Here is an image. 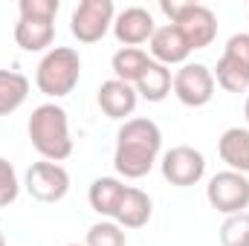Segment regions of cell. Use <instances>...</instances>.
Listing matches in <instances>:
<instances>
[{"instance_id":"6da1fadb","label":"cell","mask_w":249,"mask_h":246,"mask_svg":"<svg viewBox=\"0 0 249 246\" xmlns=\"http://www.w3.org/2000/svg\"><path fill=\"white\" fill-rule=\"evenodd\" d=\"M162 148V130L154 119H127L116 133L113 165L124 180H142L157 165Z\"/></svg>"},{"instance_id":"7a4b0ae2","label":"cell","mask_w":249,"mask_h":246,"mask_svg":"<svg viewBox=\"0 0 249 246\" xmlns=\"http://www.w3.org/2000/svg\"><path fill=\"white\" fill-rule=\"evenodd\" d=\"M29 142L47 162H61L72 154V136H70V119L67 110L55 102L38 105L29 116Z\"/></svg>"},{"instance_id":"3957f363","label":"cell","mask_w":249,"mask_h":246,"mask_svg":"<svg viewBox=\"0 0 249 246\" xmlns=\"http://www.w3.org/2000/svg\"><path fill=\"white\" fill-rule=\"evenodd\" d=\"M78 78H81V55L72 47H53L35 70V84L50 99L70 96Z\"/></svg>"},{"instance_id":"277c9868","label":"cell","mask_w":249,"mask_h":246,"mask_svg":"<svg viewBox=\"0 0 249 246\" xmlns=\"http://www.w3.org/2000/svg\"><path fill=\"white\" fill-rule=\"evenodd\" d=\"M160 9L183 32V38L188 41L191 53L212 47V41L217 38V15L209 6H203V3H168V0H162Z\"/></svg>"},{"instance_id":"5b68a950","label":"cell","mask_w":249,"mask_h":246,"mask_svg":"<svg viewBox=\"0 0 249 246\" xmlns=\"http://www.w3.org/2000/svg\"><path fill=\"white\" fill-rule=\"evenodd\" d=\"M212 72H214V81L226 93L249 90V32H238L226 41L223 55Z\"/></svg>"},{"instance_id":"8992f818","label":"cell","mask_w":249,"mask_h":246,"mask_svg":"<svg viewBox=\"0 0 249 246\" xmlns=\"http://www.w3.org/2000/svg\"><path fill=\"white\" fill-rule=\"evenodd\" d=\"M116 20V6L113 0H81L72 9L70 18V32L81 41V44H96L102 41Z\"/></svg>"},{"instance_id":"52a82bcc","label":"cell","mask_w":249,"mask_h":246,"mask_svg":"<svg viewBox=\"0 0 249 246\" xmlns=\"http://www.w3.org/2000/svg\"><path fill=\"white\" fill-rule=\"evenodd\" d=\"M206 200L220 214H241L249 209V177L238 171H220L206 185Z\"/></svg>"},{"instance_id":"ba28073f","label":"cell","mask_w":249,"mask_h":246,"mask_svg":"<svg viewBox=\"0 0 249 246\" xmlns=\"http://www.w3.org/2000/svg\"><path fill=\"white\" fill-rule=\"evenodd\" d=\"M214 72L206 67V64H183L177 72H174V96L186 105V107H203L214 99Z\"/></svg>"},{"instance_id":"9c48e42d","label":"cell","mask_w":249,"mask_h":246,"mask_svg":"<svg viewBox=\"0 0 249 246\" xmlns=\"http://www.w3.org/2000/svg\"><path fill=\"white\" fill-rule=\"evenodd\" d=\"M23 185H26L29 197H35L41 203H58L70 191V174H67V168H64L61 162L41 159V162L29 165Z\"/></svg>"},{"instance_id":"30bf717a","label":"cell","mask_w":249,"mask_h":246,"mask_svg":"<svg viewBox=\"0 0 249 246\" xmlns=\"http://www.w3.org/2000/svg\"><path fill=\"white\" fill-rule=\"evenodd\" d=\"M162 177L177 188H188V185H197L206 174V157L191 148V145H174L171 151L162 154Z\"/></svg>"},{"instance_id":"8fae6325","label":"cell","mask_w":249,"mask_h":246,"mask_svg":"<svg viewBox=\"0 0 249 246\" xmlns=\"http://www.w3.org/2000/svg\"><path fill=\"white\" fill-rule=\"evenodd\" d=\"M154 29H157L154 15L148 9H142V6H127L113 20V35L124 47H139V44L151 41Z\"/></svg>"},{"instance_id":"7c38bea8","label":"cell","mask_w":249,"mask_h":246,"mask_svg":"<svg viewBox=\"0 0 249 246\" xmlns=\"http://www.w3.org/2000/svg\"><path fill=\"white\" fill-rule=\"evenodd\" d=\"M151 55L154 61L162 64V67H171V64H186V58L191 55V47L188 41L183 38V32L174 26V23H165V26H157L151 41Z\"/></svg>"},{"instance_id":"4fadbf2b","label":"cell","mask_w":249,"mask_h":246,"mask_svg":"<svg viewBox=\"0 0 249 246\" xmlns=\"http://www.w3.org/2000/svg\"><path fill=\"white\" fill-rule=\"evenodd\" d=\"M136 102H139V93L133 84H124L119 78H110V81H102L99 87V107L105 110L107 119H124L136 110Z\"/></svg>"},{"instance_id":"5bb4252c","label":"cell","mask_w":249,"mask_h":246,"mask_svg":"<svg viewBox=\"0 0 249 246\" xmlns=\"http://www.w3.org/2000/svg\"><path fill=\"white\" fill-rule=\"evenodd\" d=\"M151 214H154V203H151V197H148L142 188L127 185L122 203H119V209H116L113 223H119L122 229H142V226L151 220Z\"/></svg>"},{"instance_id":"9a60e30c","label":"cell","mask_w":249,"mask_h":246,"mask_svg":"<svg viewBox=\"0 0 249 246\" xmlns=\"http://www.w3.org/2000/svg\"><path fill=\"white\" fill-rule=\"evenodd\" d=\"M217 154L229 171L249 174V127H229L217 139Z\"/></svg>"},{"instance_id":"2e32d148","label":"cell","mask_w":249,"mask_h":246,"mask_svg":"<svg viewBox=\"0 0 249 246\" xmlns=\"http://www.w3.org/2000/svg\"><path fill=\"white\" fill-rule=\"evenodd\" d=\"M127 185L116 177H99L90 183V191H87V200H90V209L102 217H116V209L122 203Z\"/></svg>"},{"instance_id":"e0dca14e","label":"cell","mask_w":249,"mask_h":246,"mask_svg":"<svg viewBox=\"0 0 249 246\" xmlns=\"http://www.w3.org/2000/svg\"><path fill=\"white\" fill-rule=\"evenodd\" d=\"M55 41V23L47 20H26L20 18L15 23V44L26 53H44Z\"/></svg>"},{"instance_id":"ac0fdd59","label":"cell","mask_w":249,"mask_h":246,"mask_svg":"<svg viewBox=\"0 0 249 246\" xmlns=\"http://www.w3.org/2000/svg\"><path fill=\"white\" fill-rule=\"evenodd\" d=\"M171 84H174V75H171V70L168 67H162V64H157L151 58V64L145 67V72L136 78V93L145 99V102H162L168 93H171Z\"/></svg>"},{"instance_id":"d6986e66","label":"cell","mask_w":249,"mask_h":246,"mask_svg":"<svg viewBox=\"0 0 249 246\" xmlns=\"http://www.w3.org/2000/svg\"><path fill=\"white\" fill-rule=\"evenodd\" d=\"M29 96V78L15 70H0V116L15 113Z\"/></svg>"},{"instance_id":"ffe728a7","label":"cell","mask_w":249,"mask_h":246,"mask_svg":"<svg viewBox=\"0 0 249 246\" xmlns=\"http://www.w3.org/2000/svg\"><path fill=\"white\" fill-rule=\"evenodd\" d=\"M113 75L124 81V84H136V78L145 72V67L151 64L148 53L139 50V47H122L116 55H113Z\"/></svg>"},{"instance_id":"44dd1931","label":"cell","mask_w":249,"mask_h":246,"mask_svg":"<svg viewBox=\"0 0 249 246\" xmlns=\"http://www.w3.org/2000/svg\"><path fill=\"white\" fill-rule=\"evenodd\" d=\"M127 238H124V229L113 220H99L87 229V241L84 246H124Z\"/></svg>"},{"instance_id":"7402d4cb","label":"cell","mask_w":249,"mask_h":246,"mask_svg":"<svg viewBox=\"0 0 249 246\" xmlns=\"http://www.w3.org/2000/svg\"><path fill=\"white\" fill-rule=\"evenodd\" d=\"M220 246H249V211L229 214L220 226Z\"/></svg>"},{"instance_id":"603a6c76","label":"cell","mask_w":249,"mask_h":246,"mask_svg":"<svg viewBox=\"0 0 249 246\" xmlns=\"http://www.w3.org/2000/svg\"><path fill=\"white\" fill-rule=\"evenodd\" d=\"M58 9H61L58 0H20L18 3V12L26 20H47V23H53Z\"/></svg>"},{"instance_id":"cb8c5ba5","label":"cell","mask_w":249,"mask_h":246,"mask_svg":"<svg viewBox=\"0 0 249 246\" xmlns=\"http://www.w3.org/2000/svg\"><path fill=\"white\" fill-rule=\"evenodd\" d=\"M18 194H20L18 171H15V165H12L9 159H3V157H0V209H3V206H9V203H15V200H18Z\"/></svg>"},{"instance_id":"d4e9b609","label":"cell","mask_w":249,"mask_h":246,"mask_svg":"<svg viewBox=\"0 0 249 246\" xmlns=\"http://www.w3.org/2000/svg\"><path fill=\"white\" fill-rule=\"evenodd\" d=\"M244 116H247V122H249V96H247V105H244Z\"/></svg>"},{"instance_id":"484cf974","label":"cell","mask_w":249,"mask_h":246,"mask_svg":"<svg viewBox=\"0 0 249 246\" xmlns=\"http://www.w3.org/2000/svg\"><path fill=\"white\" fill-rule=\"evenodd\" d=\"M0 246H6V235L3 232H0Z\"/></svg>"},{"instance_id":"4316f807","label":"cell","mask_w":249,"mask_h":246,"mask_svg":"<svg viewBox=\"0 0 249 246\" xmlns=\"http://www.w3.org/2000/svg\"><path fill=\"white\" fill-rule=\"evenodd\" d=\"M67 246H81V244H67Z\"/></svg>"}]
</instances>
